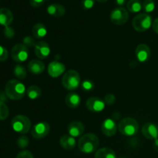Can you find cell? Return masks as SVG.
<instances>
[{"mask_svg":"<svg viewBox=\"0 0 158 158\" xmlns=\"http://www.w3.org/2000/svg\"><path fill=\"white\" fill-rule=\"evenodd\" d=\"M80 76L77 71L73 69H69L65 73L62 79V84L65 89L68 90H74L80 86Z\"/></svg>","mask_w":158,"mask_h":158,"instance_id":"obj_4","label":"cell"},{"mask_svg":"<svg viewBox=\"0 0 158 158\" xmlns=\"http://www.w3.org/2000/svg\"><path fill=\"white\" fill-rule=\"evenodd\" d=\"M97 2H100V3H104V2H106V1H108V0H97Z\"/></svg>","mask_w":158,"mask_h":158,"instance_id":"obj_42","label":"cell"},{"mask_svg":"<svg viewBox=\"0 0 158 158\" xmlns=\"http://www.w3.org/2000/svg\"><path fill=\"white\" fill-rule=\"evenodd\" d=\"M50 126L46 122H39L31 129V135L35 139H42L49 134Z\"/></svg>","mask_w":158,"mask_h":158,"instance_id":"obj_9","label":"cell"},{"mask_svg":"<svg viewBox=\"0 0 158 158\" xmlns=\"http://www.w3.org/2000/svg\"><path fill=\"white\" fill-rule=\"evenodd\" d=\"M110 18L111 23H114V25L121 26L127 22L129 19V13L127 10L123 7H117L111 12Z\"/></svg>","mask_w":158,"mask_h":158,"instance_id":"obj_8","label":"cell"},{"mask_svg":"<svg viewBox=\"0 0 158 158\" xmlns=\"http://www.w3.org/2000/svg\"><path fill=\"white\" fill-rule=\"evenodd\" d=\"M11 125L14 131L19 134H24L31 129V120L26 116L16 115L12 119Z\"/></svg>","mask_w":158,"mask_h":158,"instance_id":"obj_5","label":"cell"},{"mask_svg":"<svg viewBox=\"0 0 158 158\" xmlns=\"http://www.w3.org/2000/svg\"><path fill=\"white\" fill-rule=\"evenodd\" d=\"M152 27L154 32L158 34V18L156 19H154V21L153 22Z\"/></svg>","mask_w":158,"mask_h":158,"instance_id":"obj_38","label":"cell"},{"mask_svg":"<svg viewBox=\"0 0 158 158\" xmlns=\"http://www.w3.org/2000/svg\"><path fill=\"white\" fill-rule=\"evenodd\" d=\"M14 75L19 80H24L27 76V71L26 69L22 65H16L13 69Z\"/></svg>","mask_w":158,"mask_h":158,"instance_id":"obj_26","label":"cell"},{"mask_svg":"<svg viewBox=\"0 0 158 158\" xmlns=\"http://www.w3.org/2000/svg\"><path fill=\"white\" fill-rule=\"evenodd\" d=\"M9 115V110L7 105L0 101V120H4L8 118Z\"/></svg>","mask_w":158,"mask_h":158,"instance_id":"obj_28","label":"cell"},{"mask_svg":"<svg viewBox=\"0 0 158 158\" xmlns=\"http://www.w3.org/2000/svg\"><path fill=\"white\" fill-rule=\"evenodd\" d=\"M47 0H29V4L32 7H40L41 6H43Z\"/></svg>","mask_w":158,"mask_h":158,"instance_id":"obj_36","label":"cell"},{"mask_svg":"<svg viewBox=\"0 0 158 158\" xmlns=\"http://www.w3.org/2000/svg\"><path fill=\"white\" fill-rule=\"evenodd\" d=\"M81 87H82V89H83V91L89 93V92H91V91L94 90L95 86H94V82L91 81V80H84L83 83H82Z\"/></svg>","mask_w":158,"mask_h":158,"instance_id":"obj_29","label":"cell"},{"mask_svg":"<svg viewBox=\"0 0 158 158\" xmlns=\"http://www.w3.org/2000/svg\"><path fill=\"white\" fill-rule=\"evenodd\" d=\"M13 21V15L12 12L7 8H1L0 9V25L4 27L10 26Z\"/></svg>","mask_w":158,"mask_h":158,"instance_id":"obj_18","label":"cell"},{"mask_svg":"<svg viewBox=\"0 0 158 158\" xmlns=\"http://www.w3.org/2000/svg\"><path fill=\"white\" fill-rule=\"evenodd\" d=\"M118 130L121 134L126 137H133L139 131V123L137 120L131 117L122 119L118 124Z\"/></svg>","mask_w":158,"mask_h":158,"instance_id":"obj_3","label":"cell"},{"mask_svg":"<svg viewBox=\"0 0 158 158\" xmlns=\"http://www.w3.org/2000/svg\"><path fill=\"white\" fill-rule=\"evenodd\" d=\"M152 24V18L148 13L138 14L134 17L132 22L134 29L140 32L148 31Z\"/></svg>","mask_w":158,"mask_h":158,"instance_id":"obj_6","label":"cell"},{"mask_svg":"<svg viewBox=\"0 0 158 158\" xmlns=\"http://www.w3.org/2000/svg\"><path fill=\"white\" fill-rule=\"evenodd\" d=\"M23 44L26 46V47H31V46H33L35 44V41H34L33 39L30 36H26L23 39Z\"/></svg>","mask_w":158,"mask_h":158,"instance_id":"obj_34","label":"cell"},{"mask_svg":"<svg viewBox=\"0 0 158 158\" xmlns=\"http://www.w3.org/2000/svg\"><path fill=\"white\" fill-rule=\"evenodd\" d=\"M95 158H117L116 153L112 149L108 148H100L96 152Z\"/></svg>","mask_w":158,"mask_h":158,"instance_id":"obj_23","label":"cell"},{"mask_svg":"<svg viewBox=\"0 0 158 158\" xmlns=\"http://www.w3.org/2000/svg\"><path fill=\"white\" fill-rule=\"evenodd\" d=\"M6 97H7V96H6V93H3V92L0 93V101L5 103V102L6 101V100H7Z\"/></svg>","mask_w":158,"mask_h":158,"instance_id":"obj_39","label":"cell"},{"mask_svg":"<svg viewBox=\"0 0 158 158\" xmlns=\"http://www.w3.org/2000/svg\"><path fill=\"white\" fill-rule=\"evenodd\" d=\"M26 94H27L28 97L31 100H36V99L40 98V96L42 95V90L39 86L32 85L30 86L26 90Z\"/></svg>","mask_w":158,"mask_h":158,"instance_id":"obj_25","label":"cell"},{"mask_svg":"<svg viewBox=\"0 0 158 158\" xmlns=\"http://www.w3.org/2000/svg\"><path fill=\"white\" fill-rule=\"evenodd\" d=\"M115 2H116V4L118 5V6H120V7H121L122 6H123V5L125 4V2H126V0H115Z\"/></svg>","mask_w":158,"mask_h":158,"instance_id":"obj_41","label":"cell"},{"mask_svg":"<svg viewBox=\"0 0 158 158\" xmlns=\"http://www.w3.org/2000/svg\"><path fill=\"white\" fill-rule=\"evenodd\" d=\"M9 57L8 51L4 46H0V62H5Z\"/></svg>","mask_w":158,"mask_h":158,"instance_id":"obj_32","label":"cell"},{"mask_svg":"<svg viewBox=\"0 0 158 158\" xmlns=\"http://www.w3.org/2000/svg\"><path fill=\"white\" fill-rule=\"evenodd\" d=\"M46 11H47V13L49 15L59 18V17H61L64 15L66 9H65L64 6H62V5L54 3V4L49 5L47 7Z\"/></svg>","mask_w":158,"mask_h":158,"instance_id":"obj_20","label":"cell"},{"mask_svg":"<svg viewBox=\"0 0 158 158\" xmlns=\"http://www.w3.org/2000/svg\"><path fill=\"white\" fill-rule=\"evenodd\" d=\"M142 134L148 140H156L158 138V126L154 123H146L141 129Z\"/></svg>","mask_w":158,"mask_h":158,"instance_id":"obj_10","label":"cell"},{"mask_svg":"<svg viewBox=\"0 0 158 158\" xmlns=\"http://www.w3.org/2000/svg\"><path fill=\"white\" fill-rule=\"evenodd\" d=\"M94 4H95L94 0H83L81 2L82 8L85 10H89V9H92Z\"/></svg>","mask_w":158,"mask_h":158,"instance_id":"obj_31","label":"cell"},{"mask_svg":"<svg viewBox=\"0 0 158 158\" xmlns=\"http://www.w3.org/2000/svg\"><path fill=\"white\" fill-rule=\"evenodd\" d=\"M5 93L10 100H19L24 97L26 90L25 85L19 80H11L6 84Z\"/></svg>","mask_w":158,"mask_h":158,"instance_id":"obj_2","label":"cell"},{"mask_svg":"<svg viewBox=\"0 0 158 158\" xmlns=\"http://www.w3.org/2000/svg\"><path fill=\"white\" fill-rule=\"evenodd\" d=\"M135 55L137 61L140 62V63H145V62L148 61L151 57L150 47L146 44L138 45L136 49Z\"/></svg>","mask_w":158,"mask_h":158,"instance_id":"obj_13","label":"cell"},{"mask_svg":"<svg viewBox=\"0 0 158 158\" xmlns=\"http://www.w3.org/2000/svg\"><path fill=\"white\" fill-rule=\"evenodd\" d=\"M32 32L35 38L42 39L47 35V29L43 23H36L32 28Z\"/></svg>","mask_w":158,"mask_h":158,"instance_id":"obj_22","label":"cell"},{"mask_svg":"<svg viewBox=\"0 0 158 158\" xmlns=\"http://www.w3.org/2000/svg\"><path fill=\"white\" fill-rule=\"evenodd\" d=\"M35 54L40 59H45L50 53V47L46 42L40 41L35 45Z\"/></svg>","mask_w":158,"mask_h":158,"instance_id":"obj_15","label":"cell"},{"mask_svg":"<svg viewBox=\"0 0 158 158\" xmlns=\"http://www.w3.org/2000/svg\"><path fill=\"white\" fill-rule=\"evenodd\" d=\"M86 105L89 110L94 113H99L104 110L106 103L104 100H103L100 97H93L88 99Z\"/></svg>","mask_w":158,"mask_h":158,"instance_id":"obj_11","label":"cell"},{"mask_svg":"<svg viewBox=\"0 0 158 158\" xmlns=\"http://www.w3.org/2000/svg\"><path fill=\"white\" fill-rule=\"evenodd\" d=\"M118 127L116 123L115 120L111 118L106 119L101 125V131L106 137H113L117 133Z\"/></svg>","mask_w":158,"mask_h":158,"instance_id":"obj_12","label":"cell"},{"mask_svg":"<svg viewBox=\"0 0 158 158\" xmlns=\"http://www.w3.org/2000/svg\"><path fill=\"white\" fill-rule=\"evenodd\" d=\"M153 148L154 149V151H157L158 152V138L154 140V143H153Z\"/></svg>","mask_w":158,"mask_h":158,"instance_id":"obj_40","label":"cell"},{"mask_svg":"<svg viewBox=\"0 0 158 158\" xmlns=\"http://www.w3.org/2000/svg\"><path fill=\"white\" fill-rule=\"evenodd\" d=\"M29 144V139L25 135H21L17 140V145L19 148L21 149H24V148H26Z\"/></svg>","mask_w":158,"mask_h":158,"instance_id":"obj_30","label":"cell"},{"mask_svg":"<svg viewBox=\"0 0 158 158\" xmlns=\"http://www.w3.org/2000/svg\"><path fill=\"white\" fill-rule=\"evenodd\" d=\"M0 93H1V92H0Z\"/></svg>","mask_w":158,"mask_h":158,"instance_id":"obj_43","label":"cell"},{"mask_svg":"<svg viewBox=\"0 0 158 158\" xmlns=\"http://www.w3.org/2000/svg\"><path fill=\"white\" fill-rule=\"evenodd\" d=\"M100 145V140L92 133L82 135L78 140V148L82 153L89 154L96 151Z\"/></svg>","mask_w":158,"mask_h":158,"instance_id":"obj_1","label":"cell"},{"mask_svg":"<svg viewBox=\"0 0 158 158\" xmlns=\"http://www.w3.org/2000/svg\"><path fill=\"white\" fill-rule=\"evenodd\" d=\"M28 70L34 75H40L45 70V65L40 60H32L28 63Z\"/></svg>","mask_w":158,"mask_h":158,"instance_id":"obj_19","label":"cell"},{"mask_svg":"<svg viewBox=\"0 0 158 158\" xmlns=\"http://www.w3.org/2000/svg\"><path fill=\"white\" fill-rule=\"evenodd\" d=\"M155 9V4H154V0H144L142 3V9L146 13L152 12Z\"/></svg>","mask_w":158,"mask_h":158,"instance_id":"obj_27","label":"cell"},{"mask_svg":"<svg viewBox=\"0 0 158 158\" xmlns=\"http://www.w3.org/2000/svg\"><path fill=\"white\" fill-rule=\"evenodd\" d=\"M11 56L16 63H23L29 57V49L24 44H15L11 50Z\"/></svg>","mask_w":158,"mask_h":158,"instance_id":"obj_7","label":"cell"},{"mask_svg":"<svg viewBox=\"0 0 158 158\" xmlns=\"http://www.w3.org/2000/svg\"><path fill=\"white\" fill-rule=\"evenodd\" d=\"M104 102L106 105H109V106H111V105H114L116 102V97L114 94H107V95L104 98Z\"/></svg>","mask_w":158,"mask_h":158,"instance_id":"obj_33","label":"cell"},{"mask_svg":"<svg viewBox=\"0 0 158 158\" xmlns=\"http://www.w3.org/2000/svg\"><path fill=\"white\" fill-rule=\"evenodd\" d=\"M60 144L61 148H63L64 150L71 151L76 148L77 141L75 140V137H72L69 134H65L60 137Z\"/></svg>","mask_w":158,"mask_h":158,"instance_id":"obj_17","label":"cell"},{"mask_svg":"<svg viewBox=\"0 0 158 158\" xmlns=\"http://www.w3.org/2000/svg\"><path fill=\"white\" fill-rule=\"evenodd\" d=\"M66 70V67L63 63L58 61L51 62L48 66V73L52 77H59Z\"/></svg>","mask_w":158,"mask_h":158,"instance_id":"obj_14","label":"cell"},{"mask_svg":"<svg viewBox=\"0 0 158 158\" xmlns=\"http://www.w3.org/2000/svg\"><path fill=\"white\" fill-rule=\"evenodd\" d=\"M127 9L132 13H137L142 9V3L140 0H129L127 3Z\"/></svg>","mask_w":158,"mask_h":158,"instance_id":"obj_24","label":"cell"},{"mask_svg":"<svg viewBox=\"0 0 158 158\" xmlns=\"http://www.w3.org/2000/svg\"><path fill=\"white\" fill-rule=\"evenodd\" d=\"M16 158H34L32 153L29 151H23L17 154Z\"/></svg>","mask_w":158,"mask_h":158,"instance_id":"obj_35","label":"cell"},{"mask_svg":"<svg viewBox=\"0 0 158 158\" xmlns=\"http://www.w3.org/2000/svg\"><path fill=\"white\" fill-rule=\"evenodd\" d=\"M68 134L73 137L82 136L84 131V125L80 121H73L68 125Z\"/></svg>","mask_w":158,"mask_h":158,"instance_id":"obj_16","label":"cell"},{"mask_svg":"<svg viewBox=\"0 0 158 158\" xmlns=\"http://www.w3.org/2000/svg\"><path fill=\"white\" fill-rule=\"evenodd\" d=\"M14 34H15V32H14L13 29L11 28L10 26H7V27H5L4 30V35H6V38L11 39L13 37Z\"/></svg>","mask_w":158,"mask_h":158,"instance_id":"obj_37","label":"cell"},{"mask_svg":"<svg viewBox=\"0 0 158 158\" xmlns=\"http://www.w3.org/2000/svg\"><path fill=\"white\" fill-rule=\"evenodd\" d=\"M66 104L69 108H77L80 106L81 99L79 94L77 93L71 92L68 94L66 97Z\"/></svg>","mask_w":158,"mask_h":158,"instance_id":"obj_21","label":"cell"}]
</instances>
